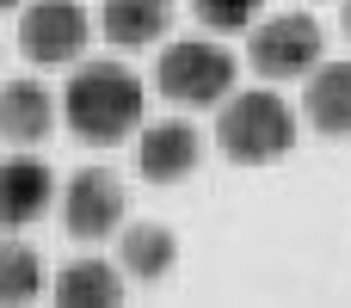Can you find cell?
<instances>
[{
  "label": "cell",
  "instance_id": "30bf717a",
  "mask_svg": "<svg viewBox=\"0 0 351 308\" xmlns=\"http://www.w3.org/2000/svg\"><path fill=\"white\" fill-rule=\"evenodd\" d=\"M302 123L327 142L351 136V62H321L302 80Z\"/></svg>",
  "mask_w": 351,
  "mask_h": 308
},
{
  "label": "cell",
  "instance_id": "4fadbf2b",
  "mask_svg": "<svg viewBox=\"0 0 351 308\" xmlns=\"http://www.w3.org/2000/svg\"><path fill=\"white\" fill-rule=\"evenodd\" d=\"M123 290H130V272L117 265V259H68L62 272H56V284H49V296L56 303H123Z\"/></svg>",
  "mask_w": 351,
  "mask_h": 308
},
{
  "label": "cell",
  "instance_id": "9c48e42d",
  "mask_svg": "<svg viewBox=\"0 0 351 308\" xmlns=\"http://www.w3.org/2000/svg\"><path fill=\"white\" fill-rule=\"evenodd\" d=\"M62 123V93H49L37 74H19L0 86V136L12 148H37L49 142V130Z\"/></svg>",
  "mask_w": 351,
  "mask_h": 308
},
{
  "label": "cell",
  "instance_id": "3957f363",
  "mask_svg": "<svg viewBox=\"0 0 351 308\" xmlns=\"http://www.w3.org/2000/svg\"><path fill=\"white\" fill-rule=\"evenodd\" d=\"M234 74L241 68L216 43V31L210 37H173L160 49V62H154V93L167 105H179V111H210V105H222L234 93Z\"/></svg>",
  "mask_w": 351,
  "mask_h": 308
},
{
  "label": "cell",
  "instance_id": "6da1fadb",
  "mask_svg": "<svg viewBox=\"0 0 351 308\" xmlns=\"http://www.w3.org/2000/svg\"><path fill=\"white\" fill-rule=\"evenodd\" d=\"M142 111H148V86L130 62H117V56L74 62V74L62 86V123H68L74 142L117 148L142 130Z\"/></svg>",
  "mask_w": 351,
  "mask_h": 308
},
{
  "label": "cell",
  "instance_id": "2e32d148",
  "mask_svg": "<svg viewBox=\"0 0 351 308\" xmlns=\"http://www.w3.org/2000/svg\"><path fill=\"white\" fill-rule=\"evenodd\" d=\"M12 6H25V0H0V12H12Z\"/></svg>",
  "mask_w": 351,
  "mask_h": 308
},
{
  "label": "cell",
  "instance_id": "8fae6325",
  "mask_svg": "<svg viewBox=\"0 0 351 308\" xmlns=\"http://www.w3.org/2000/svg\"><path fill=\"white\" fill-rule=\"evenodd\" d=\"M173 12L179 0H99V31L117 49H148V43H167Z\"/></svg>",
  "mask_w": 351,
  "mask_h": 308
},
{
  "label": "cell",
  "instance_id": "5bb4252c",
  "mask_svg": "<svg viewBox=\"0 0 351 308\" xmlns=\"http://www.w3.org/2000/svg\"><path fill=\"white\" fill-rule=\"evenodd\" d=\"M43 296V253L19 235L0 241V303H31Z\"/></svg>",
  "mask_w": 351,
  "mask_h": 308
},
{
  "label": "cell",
  "instance_id": "e0dca14e",
  "mask_svg": "<svg viewBox=\"0 0 351 308\" xmlns=\"http://www.w3.org/2000/svg\"><path fill=\"white\" fill-rule=\"evenodd\" d=\"M346 31H351V0H346Z\"/></svg>",
  "mask_w": 351,
  "mask_h": 308
},
{
  "label": "cell",
  "instance_id": "277c9868",
  "mask_svg": "<svg viewBox=\"0 0 351 308\" xmlns=\"http://www.w3.org/2000/svg\"><path fill=\"white\" fill-rule=\"evenodd\" d=\"M327 62V31L315 12H265L247 31V68L259 80H308Z\"/></svg>",
  "mask_w": 351,
  "mask_h": 308
},
{
  "label": "cell",
  "instance_id": "8992f818",
  "mask_svg": "<svg viewBox=\"0 0 351 308\" xmlns=\"http://www.w3.org/2000/svg\"><path fill=\"white\" fill-rule=\"evenodd\" d=\"M93 19L80 0H25L19 6V56L31 68H74L86 56Z\"/></svg>",
  "mask_w": 351,
  "mask_h": 308
},
{
  "label": "cell",
  "instance_id": "52a82bcc",
  "mask_svg": "<svg viewBox=\"0 0 351 308\" xmlns=\"http://www.w3.org/2000/svg\"><path fill=\"white\" fill-rule=\"evenodd\" d=\"M130 167L148 185H179L204 167V130L191 117H154L130 136Z\"/></svg>",
  "mask_w": 351,
  "mask_h": 308
},
{
  "label": "cell",
  "instance_id": "ba28073f",
  "mask_svg": "<svg viewBox=\"0 0 351 308\" xmlns=\"http://www.w3.org/2000/svg\"><path fill=\"white\" fill-rule=\"evenodd\" d=\"M56 198H62V185L37 154H6L0 161V228L6 235H25L31 222H43V210Z\"/></svg>",
  "mask_w": 351,
  "mask_h": 308
},
{
  "label": "cell",
  "instance_id": "7c38bea8",
  "mask_svg": "<svg viewBox=\"0 0 351 308\" xmlns=\"http://www.w3.org/2000/svg\"><path fill=\"white\" fill-rule=\"evenodd\" d=\"M117 265L130 272V284H160L179 265V235L167 222H123L117 228Z\"/></svg>",
  "mask_w": 351,
  "mask_h": 308
},
{
  "label": "cell",
  "instance_id": "7a4b0ae2",
  "mask_svg": "<svg viewBox=\"0 0 351 308\" xmlns=\"http://www.w3.org/2000/svg\"><path fill=\"white\" fill-rule=\"evenodd\" d=\"M296 130H302V117L271 86H241V93H228L216 105V148L234 167H271V161H284L296 148Z\"/></svg>",
  "mask_w": 351,
  "mask_h": 308
},
{
  "label": "cell",
  "instance_id": "5b68a950",
  "mask_svg": "<svg viewBox=\"0 0 351 308\" xmlns=\"http://www.w3.org/2000/svg\"><path fill=\"white\" fill-rule=\"evenodd\" d=\"M56 210H62L68 241L99 247V241H111V235L130 222V191H123V179H117L111 167H99V161H93V167L68 173V185H62Z\"/></svg>",
  "mask_w": 351,
  "mask_h": 308
},
{
  "label": "cell",
  "instance_id": "9a60e30c",
  "mask_svg": "<svg viewBox=\"0 0 351 308\" xmlns=\"http://www.w3.org/2000/svg\"><path fill=\"white\" fill-rule=\"evenodd\" d=\"M197 25L216 31V37H234V31H253L265 19V0H191Z\"/></svg>",
  "mask_w": 351,
  "mask_h": 308
}]
</instances>
